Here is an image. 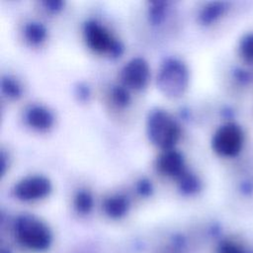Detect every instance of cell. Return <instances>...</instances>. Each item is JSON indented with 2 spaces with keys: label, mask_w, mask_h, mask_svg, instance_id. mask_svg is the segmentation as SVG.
I'll use <instances>...</instances> for the list:
<instances>
[{
  "label": "cell",
  "mask_w": 253,
  "mask_h": 253,
  "mask_svg": "<svg viewBox=\"0 0 253 253\" xmlns=\"http://www.w3.org/2000/svg\"><path fill=\"white\" fill-rule=\"evenodd\" d=\"M146 130L150 141L163 150L172 149L180 137L179 125L166 111L161 109L149 113Z\"/></svg>",
  "instance_id": "1"
},
{
  "label": "cell",
  "mask_w": 253,
  "mask_h": 253,
  "mask_svg": "<svg viewBox=\"0 0 253 253\" xmlns=\"http://www.w3.org/2000/svg\"><path fill=\"white\" fill-rule=\"evenodd\" d=\"M189 82L186 64L178 58H168L160 66L157 74L159 90L169 98H178L184 94Z\"/></svg>",
  "instance_id": "2"
},
{
  "label": "cell",
  "mask_w": 253,
  "mask_h": 253,
  "mask_svg": "<svg viewBox=\"0 0 253 253\" xmlns=\"http://www.w3.org/2000/svg\"><path fill=\"white\" fill-rule=\"evenodd\" d=\"M20 240L30 248L42 249L49 242V233L44 224L31 216H22L17 221Z\"/></svg>",
  "instance_id": "3"
},
{
  "label": "cell",
  "mask_w": 253,
  "mask_h": 253,
  "mask_svg": "<svg viewBox=\"0 0 253 253\" xmlns=\"http://www.w3.org/2000/svg\"><path fill=\"white\" fill-rule=\"evenodd\" d=\"M243 143V134L239 126L234 124H225L220 126L212 137V148L221 156L236 155Z\"/></svg>",
  "instance_id": "4"
},
{
  "label": "cell",
  "mask_w": 253,
  "mask_h": 253,
  "mask_svg": "<svg viewBox=\"0 0 253 253\" xmlns=\"http://www.w3.org/2000/svg\"><path fill=\"white\" fill-rule=\"evenodd\" d=\"M50 181L42 175L29 176L19 181L14 188L15 196L22 201H35L49 194Z\"/></svg>",
  "instance_id": "5"
},
{
  "label": "cell",
  "mask_w": 253,
  "mask_h": 253,
  "mask_svg": "<svg viewBox=\"0 0 253 253\" xmlns=\"http://www.w3.org/2000/svg\"><path fill=\"white\" fill-rule=\"evenodd\" d=\"M84 37L88 46L97 52H107L111 55L118 41L98 22L90 20L84 25Z\"/></svg>",
  "instance_id": "6"
},
{
  "label": "cell",
  "mask_w": 253,
  "mask_h": 253,
  "mask_svg": "<svg viewBox=\"0 0 253 253\" xmlns=\"http://www.w3.org/2000/svg\"><path fill=\"white\" fill-rule=\"evenodd\" d=\"M123 82L133 89L144 88L149 80L150 69L147 61L142 57H133L122 69Z\"/></svg>",
  "instance_id": "7"
},
{
  "label": "cell",
  "mask_w": 253,
  "mask_h": 253,
  "mask_svg": "<svg viewBox=\"0 0 253 253\" xmlns=\"http://www.w3.org/2000/svg\"><path fill=\"white\" fill-rule=\"evenodd\" d=\"M158 170L166 176L179 179L185 172V161L181 152L176 149L164 150L157 160Z\"/></svg>",
  "instance_id": "8"
},
{
  "label": "cell",
  "mask_w": 253,
  "mask_h": 253,
  "mask_svg": "<svg viewBox=\"0 0 253 253\" xmlns=\"http://www.w3.org/2000/svg\"><path fill=\"white\" fill-rule=\"evenodd\" d=\"M26 121L35 129L46 130L53 124V116L42 106H33L27 111Z\"/></svg>",
  "instance_id": "9"
},
{
  "label": "cell",
  "mask_w": 253,
  "mask_h": 253,
  "mask_svg": "<svg viewBox=\"0 0 253 253\" xmlns=\"http://www.w3.org/2000/svg\"><path fill=\"white\" fill-rule=\"evenodd\" d=\"M128 207L127 200L123 196H113L106 200L104 204V208L106 212L114 217H118L123 215Z\"/></svg>",
  "instance_id": "10"
},
{
  "label": "cell",
  "mask_w": 253,
  "mask_h": 253,
  "mask_svg": "<svg viewBox=\"0 0 253 253\" xmlns=\"http://www.w3.org/2000/svg\"><path fill=\"white\" fill-rule=\"evenodd\" d=\"M24 34L31 43L39 44L44 41L46 37V29L39 22H30L25 26Z\"/></svg>",
  "instance_id": "11"
},
{
  "label": "cell",
  "mask_w": 253,
  "mask_h": 253,
  "mask_svg": "<svg viewBox=\"0 0 253 253\" xmlns=\"http://www.w3.org/2000/svg\"><path fill=\"white\" fill-rule=\"evenodd\" d=\"M178 180L180 190L185 194H193L200 189L199 179L187 171Z\"/></svg>",
  "instance_id": "12"
},
{
  "label": "cell",
  "mask_w": 253,
  "mask_h": 253,
  "mask_svg": "<svg viewBox=\"0 0 253 253\" xmlns=\"http://www.w3.org/2000/svg\"><path fill=\"white\" fill-rule=\"evenodd\" d=\"M1 88L3 93L11 99H18L22 95V88L20 84L10 76H4L2 78Z\"/></svg>",
  "instance_id": "13"
},
{
  "label": "cell",
  "mask_w": 253,
  "mask_h": 253,
  "mask_svg": "<svg viewBox=\"0 0 253 253\" xmlns=\"http://www.w3.org/2000/svg\"><path fill=\"white\" fill-rule=\"evenodd\" d=\"M224 10V6L222 3H211L207 5L200 14V20L205 23L209 24L214 21Z\"/></svg>",
  "instance_id": "14"
},
{
  "label": "cell",
  "mask_w": 253,
  "mask_h": 253,
  "mask_svg": "<svg viewBox=\"0 0 253 253\" xmlns=\"http://www.w3.org/2000/svg\"><path fill=\"white\" fill-rule=\"evenodd\" d=\"M74 204L79 211H89L93 206V199L91 194L87 191H79L75 196Z\"/></svg>",
  "instance_id": "15"
},
{
  "label": "cell",
  "mask_w": 253,
  "mask_h": 253,
  "mask_svg": "<svg viewBox=\"0 0 253 253\" xmlns=\"http://www.w3.org/2000/svg\"><path fill=\"white\" fill-rule=\"evenodd\" d=\"M166 3L163 1L152 2L149 7V19L153 24H159L164 19Z\"/></svg>",
  "instance_id": "16"
},
{
  "label": "cell",
  "mask_w": 253,
  "mask_h": 253,
  "mask_svg": "<svg viewBox=\"0 0 253 253\" xmlns=\"http://www.w3.org/2000/svg\"><path fill=\"white\" fill-rule=\"evenodd\" d=\"M112 97L114 102L120 107H126L130 102V95L128 91L122 86H116L113 88Z\"/></svg>",
  "instance_id": "17"
},
{
  "label": "cell",
  "mask_w": 253,
  "mask_h": 253,
  "mask_svg": "<svg viewBox=\"0 0 253 253\" xmlns=\"http://www.w3.org/2000/svg\"><path fill=\"white\" fill-rule=\"evenodd\" d=\"M240 52L245 60L253 62V35H248L242 40L240 43Z\"/></svg>",
  "instance_id": "18"
},
{
  "label": "cell",
  "mask_w": 253,
  "mask_h": 253,
  "mask_svg": "<svg viewBox=\"0 0 253 253\" xmlns=\"http://www.w3.org/2000/svg\"><path fill=\"white\" fill-rule=\"evenodd\" d=\"M137 191L141 195H149L152 191V184L147 179H141L137 183Z\"/></svg>",
  "instance_id": "19"
},
{
  "label": "cell",
  "mask_w": 253,
  "mask_h": 253,
  "mask_svg": "<svg viewBox=\"0 0 253 253\" xmlns=\"http://www.w3.org/2000/svg\"><path fill=\"white\" fill-rule=\"evenodd\" d=\"M43 5L47 10L56 12V11H59L60 9H62L64 2L61 0H46V1H43Z\"/></svg>",
  "instance_id": "20"
},
{
  "label": "cell",
  "mask_w": 253,
  "mask_h": 253,
  "mask_svg": "<svg viewBox=\"0 0 253 253\" xmlns=\"http://www.w3.org/2000/svg\"><path fill=\"white\" fill-rule=\"evenodd\" d=\"M220 253H243V250L240 246L234 243H225L221 247Z\"/></svg>",
  "instance_id": "21"
},
{
  "label": "cell",
  "mask_w": 253,
  "mask_h": 253,
  "mask_svg": "<svg viewBox=\"0 0 253 253\" xmlns=\"http://www.w3.org/2000/svg\"><path fill=\"white\" fill-rule=\"evenodd\" d=\"M76 95L78 96V98L80 100L88 99V97L90 95V90H89L88 86H86L85 84H79L76 87Z\"/></svg>",
  "instance_id": "22"
}]
</instances>
